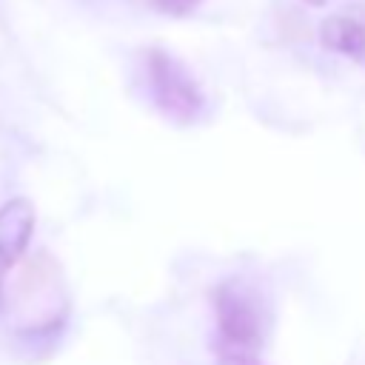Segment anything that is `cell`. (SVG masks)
I'll return each instance as SVG.
<instances>
[{"instance_id": "obj_1", "label": "cell", "mask_w": 365, "mask_h": 365, "mask_svg": "<svg viewBox=\"0 0 365 365\" xmlns=\"http://www.w3.org/2000/svg\"><path fill=\"white\" fill-rule=\"evenodd\" d=\"M217 314V356L222 365H259L262 317L257 302L234 282L214 291Z\"/></svg>"}, {"instance_id": "obj_2", "label": "cell", "mask_w": 365, "mask_h": 365, "mask_svg": "<svg viewBox=\"0 0 365 365\" xmlns=\"http://www.w3.org/2000/svg\"><path fill=\"white\" fill-rule=\"evenodd\" d=\"M145 77L154 106L174 123L185 125L194 123L202 108L205 97L194 74L165 48H148L145 51Z\"/></svg>"}, {"instance_id": "obj_3", "label": "cell", "mask_w": 365, "mask_h": 365, "mask_svg": "<svg viewBox=\"0 0 365 365\" xmlns=\"http://www.w3.org/2000/svg\"><path fill=\"white\" fill-rule=\"evenodd\" d=\"M34 231V205L23 197L0 205V285L9 268L23 257Z\"/></svg>"}, {"instance_id": "obj_4", "label": "cell", "mask_w": 365, "mask_h": 365, "mask_svg": "<svg viewBox=\"0 0 365 365\" xmlns=\"http://www.w3.org/2000/svg\"><path fill=\"white\" fill-rule=\"evenodd\" d=\"M319 43L336 54H345L351 60L365 57V23L351 14H334L325 17L319 26Z\"/></svg>"}, {"instance_id": "obj_5", "label": "cell", "mask_w": 365, "mask_h": 365, "mask_svg": "<svg viewBox=\"0 0 365 365\" xmlns=\"http://www.w3.org/2000/svg\"><path fill=\"white\" fill-rule=\"evenodd\" d=\"M200 3H202V0H151V6H154L157 11H163V14H168V17H185V14H191Z\"/></svg>"}]
</instances>
